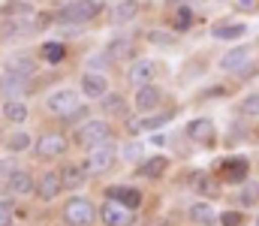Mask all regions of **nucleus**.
Here are the masks:
<instances>
[{
	"label": "nucleus",
	"instance_id": "nucleus-46",
	"mask_svg": "<svg viewBox=\"0 0 259 226\" xmlns=\"http://www.w3.org/2000/svg\"><path fill=\"white\" fill-rule=\"evenodd\" d=\"M166 142H169L166 133H154V136H151V145H166Z\"/></svg>",
	"mask_w": 259,
	"mask_h": 226
},
{
	"label": "nucleus",
	"instance_id": "nucleus-17",
	"mask_svg": "<svg viewBox=\"0 0 259 226\" xmlns=\"http://www.w3.org/2000/svg\"><path fill=\"white\" fill-rule=\"evenodd\" d=\"M154 78H157V61L154 58H139V61H133L127 70V81L133 87H142V84H154Z\"/></svg>",
	"mask_w": 259,
	"mask_h": 226
},
{
	"label": "nucleus",
	"instance_id": "nucleus-21",
	"mask_svg": "<svg viewBox=\"0 0 259 226\" xmlns=\"http://www.w3.org/2000/svg\"><path fill=\"white\" fill-rule=\"evenodd\" d=\"M217 208L211 205V199H196L190 202V208H187V220L196 226H214L217 223Z\"/></svg>",
	"mask_w": 259,
	"mask_h": 226
},
{
	"label": "nucleus",
	"instance_id": "nucleus-5",
	"mask_svg": "<svg viewBox=\"0 0 259 226\" xmlns=\"http://www.w3.org/2000/svg\"><path fill=\"white\" fill-rule=\"evenodd\" d=\"M175 115H178V109H157V112H148L139 118H127V136L139 139L142 133H157V130L169 127L175 121Z\"/></svg>",
	"mask_w": 259,
	"mask_h": 226
},
{
	"label": "nucleus",
	"instance_id": "nucleus-24",
	"mask_svg": "<svg viewBox=\"0 0 259 226\" xmlns=\"http://www.w3.org/2000/svg\"><path fill=\"white\" fill-rule=\"evenodd\" d=\"M259 205V178H247L244 184H238L235 193V208H256Z\"/></svg>",
	"mask_w": 259,
	"mask_h": 226
},
{
	"label": "nucleus",
	"instance_id": "nucleus-26",
	"mask_svg": "<svg viewBox=\"0 0 259 226\" xmlns=\"http://www.w3.org/2000/svg\"><path fill=\"white\" fill-rule=\"evenodd\" d=\"M0 94L6 100H21L27 94V78L21 75H12V73H3L0 75Z\"/></svg>",
	"mask_w": 259,
	"mask_h": 226
},
{
	"label": "nucleus",
	"instance_id": "nucleus-45",
	"mask_svg": "<svg viewBox=\"0 0 259 226\" xmlns=\"http://www.w3.org/2000/svg\"><path fill=\"white\" fill-rule=\"evenodd\" d=\"M166 3H169V6H172V9H175V6H202V3H205V0H166Z\"/></svg>",
	"mask_w": 259,
	"mask_h": 226
},
{
	"label": "nucleus",
	"instance_id": "nucleus-10",
	"mask_svg": "<svg viewBox=\"0 0 259 226\" xmlns=\"http://www.w3.org/2000/svg\"><path fill=\"white\" fill-rule=\"evenodd\" d=\"M190 190L196 193V199H223V181L211 172V169H196L190 172Z\"/></svg>",
	"mask_w": 259,
	"mask_h": 226
},
{
	"label": "nucleus",
	"instance_id": "nucleus-29",
	"mask_svg": "<svg viewBox=\"0 0 259 226\" xmlns=\"http://www.w3.org/2000/svg\"><path fill=\"white\" fill-rule=\"evenodd\" d=\"M235 115L238 118H259V91H247L244 97H238L235 103Z\"/></svg>",
	"mask_w": 259,
	"mask_h": 226
},
{
	"label": "nucleus",
	"instance_id": "nucleus-14",
	"mask_svg": "<svg viewBox=\"0 0 259 226\" xmlns=\"http://www.w3.org/2000/svg\"><path fill=\"white\" fill-rule=\"evenodd\" d=\"M78 91H81V97H88V100H103V97L109 94V75L84 70L81 78H78Z\"/></svg>",
	"mask_w": 259,
	"mask_h": 226
},
{
	"label": "nucleus",
	"instance_id": "nucleus-8",
	"mask_svg": "<svg viewBox=\"0 0 259 226\" xmlns=\"http://www.w3.org/2000/svg\"><path fill=\"white\" fill-rule=\"evenodd\" d=\"M64 220L66 226H91L97 220V208L88 196H69L64 202Z\"/></svg>",
	"mask_w": 259,
	"mask_h": 226
},
{
	"label": "nucleus",
	"instance_id": "nucleus-9",
	"mask_svg": "<svg viewBox=\"0 0 259 226\" xmlns=\"http://www.w3.org/2000/svg\"><path fill=\"white\" fill-rule=\"evenodd\" d=\"M115 163H118V148H115V142H103V145L88 148V157H84L88 175H106Z\"/></svg>",
	"mask_w": 259,
	"mask_h": 226
},
{
	"label": "nucleus",
	"instance_id": "nucleus-42",
	"mask_svg": "<svg viewBox=\"0 0 259 226\" xmlns=\"http://www.w3.org/2000/svg\"><path fill=\"white\" fill-rule=\"evenodd\" d=\"M27 148H30V136L27 133H15L9 139V151H27Z\"/></svg>",
	"mask_w": 259,
	"mask_h": 226
},
{
	"label": "nucleus",
	"instance_id": "nucleus-12",
	"mask_svg": "<svg viewBox=\"0 0 259 226\" xmlns=\"http://www.w3.org/2000/svg\"><path fill=\"white\" fill-rule=\"evenodd\" d=\"M78 106V94L72 87H61V91H52L46 97V112L55 115V118H66L72 109Z\"/></svg>",
	"mask_w": 259,
	"mask_h": 226
},
{
	"label": "nucleus",
	"instance_id": "nucleus-27",
	"mask_svg": "<svg viewBox=\"0 0 259 226\" xmlns=\"http://www.w3.org/2000/svg\"><path fill=\"white\" fill-rule=\"evenodd\" d=\"M3 73L30 78V75L36 73V61H33V58H27V55H12V58H6V64H3Z\"/></svg>",
	"mask_w": 259,
	"mask_h": 226
},
{
	"label": "nucleus",
	"instance_id": "nucleus-15",
	"mask_svg": "<svg viewBox=\"0 0 259 226\" xmlns=\"http://www.w3.org/2000/svg\"><path fill=\"white\" fill-rule=\"evenodd\" d=\"M103 52L112 58V64H115V61H139V46H136V39H133L130 33H121V36L109 39V46H106Z\"/></svg>",
	"mask_w": 259,
	"mask_h": 226
},
{
	"label": "nucleus",
	"instance_id": "nucleus-41",
	"mask_svg": "<svg viewBox=\"0 0 259 226\" xmlns=\"http://www.w3.org/2000/svg\"><path fill=\"white\" fill-rule=\"evenodd\" d=\"M61 121H66V124H75V127H78L81 121H88V106H81V103H78V106H75L66 118H61Z\"/></svg>",
	"mask_w": 259,
	"mask_h": 226
},
{
	"label": "nucleus",
	"instance_id": "nucleus-38",
	"mask_svg": "<svg viewBox=\"0 0 259 226\" xmlns=\"http://www.w3.org/2000/svg\"><path fill=\"white\" fill-rule=\"evenodd\" d=\"M142 202H145V196H142V190H139V187H127V193H124V199H121V205H127L130 211H139V208H142Z\"/></svg>",
	"mask_w": 259,
	"mask_h": 226
},
{
	"label": "nucleus",
	"instance_id": "nucleus-39",
	"mask_svg": "<svg viewBox=\"0 0 259 226\" xmlns=\"http://www.w3.org/2000/svg\"><path fill=\"white\" fill-rule=\"evenodd\" d=\"M229 6L238 15H256L259 12V0H229Z\"/></svg>",
	"mask_w": 259,
	"mask_h": 226
},
{
	"label": "nucleus",
	"instance_id": "nucleus-43",
	"mask_svg": "<svg viewBox=\"0 0 259 226\" xmlns=\"http://www.w3.org/2000/svg\"><path fill=\"white\" fill-rule=\"evenodd\" d=\"M130 184H112V187H106V199H115V202H121L124 199V193H127Z\"/></svg>",
	"mask_w": 259,
	"mask_h": 226
},
{
	"label": "nucleus",
	"instance_id": "nucleus-2",
	"mask_svg": "<svg viewBox=\"0 0 259 226\" xmlns=\"http://www.w3.org/2000/svg\"><path fill=\"white\" fill-rule=\"evenodd\" d=\"M250 169H253V163H250L247 154H226V157H217L214 166H211V172L223 181V187L244 184L250 178Z\"/></svg>",
	"mask_w": 259,
	"mask_h": 226
},
{
	"label": "nucleus",
	"instance_id": "nucleus-11",
	"mask_svg": "<svg viewBox=\"0 0 259 226\" xmlns=\"http://www.w3.org/2000/svg\"><path fill=\"white\" fill-rule=\"evenodd\" d=\"M100 223L103 226H133L136 223V211H130L127 205H121L115 199H106L100 205Z\"/></svg>",
	"mask_w": 259,
	"mask_h": 226
},
{
	"label": "nucleus",
	"instance_id": "nucleus-34",
	"mask_svg": "<svg viewBox=\"0 0 259 226\" xmlns=\"http://www.w3.org/2000/svg\"><path fill=\"white\" fill-rule=\"evenodd\" d=\"M145 39H148L151 46H163V49H169V46L178 42L175 30H145Z\"/></svg>",
	"mask_w": 259,
	"mask_h": 226
},
{
	"label": "nucleus",
	"instance_id": "nucleus-31",
	"mask_svg": "<svg viewBox=\"0 0 259 226\" xmlns=\"http://www.w3.org/2000/svg\"><path fill=\"white\" fill-rule=\"evenodd\" d=\"M100 106H103V112H106V115H127V100H124V94L109 91V94L100 100Z\"/></svg>",
	"mask_w": 259,
	"mask_h": 226
},
{
	"label": "nucleus",
	"instance_id": "nucleus-36",
	"mask_svg": "<svg viewBox=\"0 0 259 226\" xmlns=\"http://www.w3.org/2000/svg\"><path fill=\"white\" fill-rule=\"evenodd\" d=\"M217 223L220 226H244V208H226V211H220Z\"/></svg>",
	"mask_w": 259,
	"mask_h": 226
},
{
	"label": "nucleus",
	"instance_id": "nucleus-33",
	"mask_svg": "<svg viewBox=\"0 0 259 226\" xmlns=\"http://www.w3.org/2000/svg\"><path fill=\"white\" fill-rule=\"evenodd\" d=\"M0 12H3L6 18H15V15H30V12H36V9L30 6V0H6V3L0 6Z\"/></svg>",
	"mask_w": 259,
	"mask_h": 226
},
{
	"label": "nucleus",
	"instance_id": "nucleus-3",
	"mask_svg": "<svg viewBox=\"0 0 259 226\" xmlns=\"http://www.w3.org/2000/svg\"><path fill=\"white\" fill-rule=\"evenodd\" d=\"M112 136H115V130H112L109 118H88V121H81V124L75 127L72 142H75L78 148L88 151V148H94V145L112 142Z\"/></svg>",
	"mask_w": 259,
	"mask_h": 226
},
{
	"label": "nucleus",
	"instance_id": "nucleus-23",
	"mask_svg": "<svg viewBox=\"0 0 259 226\" xmlns=\"http://www.w3.org/2000/svg\"><path fill=\"white\" fill-rule=\"evenodd\" d=\"M139 12H142V3H139V0H121V3H115V9L109 12V21L121 27V24L136 21V18H139Z\"/></svg>",
	"mask_w": 259,
	"mask_h": 226
},
{
	"label": "nucleus",
	"instance_id": "nucleus-44",
	"mask_svg": "<svg viewBox=\"0 0 259 226\" xmlns=\"http://www.w3.org/2000/svg\"><path fill=\"white\" fill-rule=\"evenodd\" d=\"M15 172V160L12 157H6V160H0V181H9V175Z\"/></svg>",
	"mask_w": 259,
	"mask_h": 226
},
{
	"label": "nucleus",
	"instance_id": "nucleus-20",
	"mask_svg": "<svg viewBox=\"0 0 259 226\" xmlns=\"http://www.w3.org/2000/svg\"><path fill=\"white\" fill-rule=\"evenodd\" d=\"M66 142L61 133H46V136H39L36 139V157L39 160H55V157H64L66 154Z\"/></svg>",
	"mask_w": 259,
	"mask_h": 226
},
{
	"label": "nucleus",
	"instance_id": "nucleus-4",
	"mask_svg": "<svg viewBox=\"0 0 259 226\" xmlns=\"http://www.w3.org/2000/svg\"><path fill=\"white\" fill-rule=\"evenodd\" d=\"M103 0H69L64 3L61 9H58V15H55V21H61V24H72V27H81V24H88V21H94L100 12H103Z\"/></svg>",
	"mask_w": 259,
	"mask_h": 226
},
{
	"label": "nucleus",
	"instance_id": "nucleus-16",
	"mask_svg": "<svg viewBox=\"0 0 259 226\" xmlns=\"http://www.w3.org/2000/svg\"><path fill=\"white\" fill-rule=\"evenodd\" d=\"M160 103H163V91H160L157 84H142V87H136V97H133V109H136L139 115L157 112V109H160Z\"/></svg>",
	"mask_w": 259,
	"mask_h": 226
},
{
	"label": "nucleus",
	"instance_id": "nucleus-13",
	"mask_svg": "<svg viewBox=\"0 0 259 226\" xmlns=\"http://www.w3.org/2000/svg\"><path fill=\"white\" fill-rule=\"evenodd\" d=\"M247 33H250L247 21H226V18H220L217 24H211V39H217V42H238Z\"/></svg>",
	"mask_w": 259,
	"mask_h": 226
},
{
	"label": "nucleus",
	"instance_id": "nucleus-37",
	"mask_svg": "<svg viewBox=\"0 0 259 226\" xmlns=\"http://www.w3.org/2000/svg\"><path fill=\"white\" fill-rule=\"evenodd\" d=\"M109 67H112V58L106 52H97V55L88 58V70L91 73H109Z\"/></svg>",
	"mask_w": 259,
	"mask_h": 226
},
{
	"label": "nucleus",
	"instance_id": "nucleus-32",
	"mask_svg": "<svg viewBox=\"0 0 259 226\" xmlns=\"http://www.w3.org/2000/svg\"><path fill=\"white\" fill-rule=\"evenodd\" d=\"M3 115H6L12 124H24V121H27V115H30V109H27V103H24V100H6Z\"/></svg>",
	"mask_w": 259,
	"mask_h": 226
},
{
	"label": "nucleus",
	"instance_id": "nucleus-30",
	"mask_svg": "<svg viewBox=\"0 0 259 226\" xmlns=\"http://www.w3.org/2000/svg\"><path fill=\"white\" fill-rule=\"evenodd\" d=\"M39 58H42L46 64L58 67V64H64V58H66V46H64V42H42Z\"/></svg>",
	"mask_w": 259,
	"mask_h": 226
},
{
	"label": "nucleus",
	"instance_id": "nucleus-18",
	"mask_svg": "<svg viewBox=\"0 0 259 226\" xmlns=\"http://www.w3.org/2000/svg\"><path fill=\"white\" fill-rule=\"evenodd\" d=\"M169 166H172V160H169L166 154H148V157L139 163L136 175H139V178H148V181H160V178L169 172Z\"/></svg>",
	"mask_w": 259,
	"mask_h": 226
},
{
	"label": "nucleus",
	"instance_id": "nucleus-22",
	"mask_svg": "<svg viewBox=\"0 0 259 226\" xmlns=\"http://www.w3.org/2000/svg\"><path fill=\"white\" fill-rule=\"evenodd\" d=\"M6 184H9V193L12 196H30V193H36V178L27 169H15Z\"/></svg>",
	"mask_w": 259,
	"mask_h": 226
},
{
	"label": "nucleus",
	"instance_id": "nucleus-7",
	"mask_svg": "<svg viewBox=\"0 0 259 226\" xmlns=\"http://www.w3.org/2000/svg\"><path fill=\"white\" fill-rule=\"evenodd\" d=\"M184 136L193 142L196 148H205V151H214L217 148V142H220V130H217V124L211 121V118H193V121H187V127H184Z\"/></svg>",
	"mask_w": 259,
	"mask_h": 226
},
{
	"label": "nucleus",
	"instance_id": "nucleus-28",
	"mask_svg": "<svg viewBox=\"0 0 259 226\" xmlns=\"http://www.w3.org/2000/svg\"><path fill=\"white\" fill-rule=\"evenodd\" d=\"M196 27V9L193 6H175L172 9V30L175 33H187Z\"/></svg>",
	"mask_w": 259,
	"mask_h": 226
},
{
	"label": "nucleus",
	"instance_id": "nucleus-25",
	"mask_svg": "<svg viewBox=\"0 0 259 226\" xmlns=\"http://www.w3.org/2000/svg\"><path fill=\"white\" fill-rule=\"evenodd\" d=\"M61 178H64V190H78V187H84L88 184V169H84V163H66L64 169H61Z\"/></svg>",
	"mask_w": 259,
	"mask_h": 226
},
{
	"label": "nucleus",
	"instance_id": "nucleus-19",
	"mask_svg": "<svg viewBox=\"0 0 259 226\" xmlns=\"http://www.w3.org/2000/svg\"><path fill=\"white\" fill-rule=\"evenodd\" d=\"M61 190H64V178H61V172L49 169V172H42V175L36 178V196H39L42 202L58 199V196H61Z\"/></svg>",
	"mask_w": 259,
	"mask_h": 226
},
{
	"label": "nucleus",
	"instance_id": "nucleus-6",
	"mask_svg": "<svg viewBox=\"0 0 259 226\" xmlns=\"http://www.w3.org/2000/svg\"><path fill=\"white\" fill-rule=\"evenodd\" d=\"M46 21H49V18H42V15H36V12H30V15H15V18H6V21H3L0 36H3L6 42H12V39H30L39 27H46Z\"/></svg>",
	"mask_w": 259,
	"mask_h": 226
},
{
	"label": "nucleus",
	"instance_id": "nucleus-47",
	"mask_svg": "<svg viewBox=\"0 0 259 226\" xmlns=\"http://www.w3.org/2000/svg\"><path fill=\"white\" fill-rule=\"evenodd\" d=\"M250 142L259 145V124H256V127H250Z\"/></svg>",
	"mask_w": 259,
	"mask_h": 226
},
{
	"label": "nucleus",
	"instance_id": "nucleus-48",
	"mask_svg": "<svg viewBox=\"0 0 259 226\" xmlns=\"http://www.w3.org/2000/svg\"><path fill=\"white\" fill-rule=\"evenodd\" d=\"M256 226H259V214H256Z\"/></svg>",
	"mask_w": 259,
	"mask_h": 226
},
{
	"label": "nucleus",
	"instance_id": "nucleus-1",
	"mask_svg": "<svg viewBox=\"0 0 259 226\" xmlns=\"http://www.w3.org/2000/svg\"><path fill=\"white\" fill-rule=\"evenodd\" d=\"M217 70L226 73V75H235V78H241V81H250V78L259 75V64H256V58H253V49H250L247 42H238V46H232L226 55H220Z\"/></svg>",
	"mask_w": 259,
	"mask_h": 226
},
{
	"label": "nucleus",
	"instance_id": "nucleus-35",
	"mask_svg": "<svg viewBox=\"0 0 259 226\" xmlns=\"http://www.w3.org/2000/svg\"><path fill=\"white\" fill-rule=\"evenodd\" d=\"M118 157H124L127 163H142L148 154H145V145H142V142H136V139H133V142H127L124 148L118 151Z\"/></svg>",
	"mask_w": 259,
	"mask_h": 226
},
{
	"label": "nucleus",
	"instance_id": "nucleus-40",
	"mask_svg": "<svg viewBox=\"0 0 259 226\" xmlns=\"http://www.w3.org/2000/svg\"><path fill=\"white\" fill-rule=\"evenodd\" d=\"M12 214H15V202H12V196H0V226L12 223Z\"/></svg>",
	"mask_w": 259,
	"mask_h": 226
}]
</instances>
